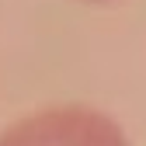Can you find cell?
I'll use <instances>...</instances> for the list:
<instances>
[{
    "mask_svg": "<svg viewBox=\"0 0 146 146\" xmlns=\"http://www.w3.org/2000/svg\"><path fill=\"white\" fill-rule=\"evenodd\" d=\"M0 146H129L125 129L90 104H49L0 129Z\"/></svg>",
    "mask_w": 146,
    "mask_h": 146,
    "instance_id": "1",
    "label": "cell"
},
{
    "mask_svg": "<svg viewBox=\"0 0 146 146\" xmlns=\"http://www.w3.org/2000/svg\"><path fill=\"white\" fill-rule=\"evenodd\" d=\"M80 4H115V0H80Z\"/></svg>",
    "mask_w": 146,
    "mask_h": 146,
    "instance_id": "2",
    "label": "cell"
}]
</instances>
